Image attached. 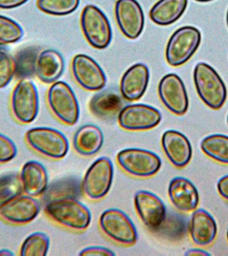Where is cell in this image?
Here are the masks:
<instances>
[{
  "label": "cell",
  "mask_w": 228,
  "mask_h": 256,
  "mask_svg": "<svg viewBox=\"0 0 228 256\" xmlns=\"http://www.w3.org/2000/svg\"></svg>",
  "instance_id": "obj_44"
},
{
  "label": "cell",
  "mask_w": 228,
  "mask_h": 256,
  "mask_svg": "<svg viewBox=\"0 0 228 256\" xmlns=\"http://www.w3.org/2000/svg\"><path fill=\"white\" fill-rule=\"evenodd\" d=\"M25 140L32 150L51 160H61L70 150L68 138L54 128L36 127L26 132Z\"/></svg>",
  "instance_id": "obj_3"
},
{
  "label": "cell",
  "mask_w": 228,
  "mask_h": 256,
  "mask_svg": "<svg viewBox=\"0 0 228 256\" xmlns=\"http://www.w3.org/2000/svg\"><path fill=\"white\" fill-rule=\"evenodd\" d=\"M23 36L24 30L17 22L0 15V46L17 43Z\"/></svg>",
  "instance_id": "obj_32"
},
{
  "label": "cell",
  "mask_w": 228,
  "mask_h": 256,
  "mask_svg": "<svg viewBox=\"0 0 228 256\" xmlns=\"http://www.w3.org/2000/svg\"><path fill=\"white\" fill-rule=\"evenodd\" d=\"M162 146L166 157L175 167L183 168L191 161L192 144L182 132L172 130L164 132Z\"/></svg>",
  "instance_id": "obj_17"
},
{
  "label": "cell",
  "mask_w": 228,
  "mask_h": 256,
  "mask_svg": "<svg viewBox=\"0 0 228 256\" xmlns=\"http://www.w3.org/2000/svg\"><path fill=\"white\" fill-rule=\"evenodd\" d=\"M196 91L200 99L212 110L223 107L227 99V88L218 72L206 63L198 64L194 72Z\"/></svg>",
  "instance_id": "obj_2"
},
{
  "label": "cell",
  "mask_w": 228,
  "mask_h": 256,
  "mask_svg": "<svg viewBox=\"0 0 228 256\" xmlns=\"http://www.w3.org/2000/svg\"><path fill=\"white\" fill-rule=\"evenodd\" d=\"M80 23L84 35L92 47L102 50L109 46L112 39L111 26L107 16L97 6H86Z\"/></svg>",
  "instance_id": "obj_8"
},
{
  "label": "cell",
  "mask_w": 228,
  "mask_h": 256,
  "mask_svg": "<svg viewBox=\"0 0 228 256\" xmlns=\"http://www.w3.org/2000/svg\"><path fill=\"white\" fill-rule=\"evenodd\" d=\"M40 210L37 198L24 194L0 206V218L12 225H26L38 217Z\"/></svg>",
  "instance_id": "obj_13"
},
{
  "label": "cell",
  "mask_w": 228,
  "mask_h": 256,
  "mask_svg": "<svg viewBox=\"0 0 228 256\" xmlns=\"http://www.w3.org/2000/svg\"><path fill=\"white\" fill-rule=\"evenodd\" d=\"M134 205L140 220L152 232L161 225L167 215L164 202L151 192L140 190L136 192Z\"/></svg>",
  "instance_id": "obj_16"
},
{
  "label": "cell",
  "mask_w": 228,
  "mask_h": 256,
  "mask_svg": "<svg viewBox=\"0 0 228 256\" xmlns=\"http://www.w3.org/2000/svg\"><path fill=\"white\" fill-rule=\"evenodd\" d=\"M196 1L199 2H211L212 0H196Z\"/></svg>",
  "instance_id": "obj_40"
},
{
  "label": "cell",
  "mask_w": 228,
  "mask_h": 256,
  "mask_svg": "<svg viewBox=\"0 0 228 256\" xmlns=\"http://www.w3.org/2000/svg\"><path fill=\"white\" fill-rule=\"evenodd\" d=\"M161 120L162 114L159 110L143 104L126 106L118 115L120 127L131 132L153 129Z\"/></svg>",
  "instance_id": "obj_11"
},
{
  "label": "cell",
  "mask_w": 228,
  "mask_h": 256,
  "mask_svg": "<svg viewBox=\"0 0 228 256\" xmlns=\"http://www.w3.org/2000/svg\"><path fill=\"white\" fill-rule=\"evenodd\" d=\"M115 16L118 25L126 38L135 40L141 35L145 18L137 0H118L115 5Z\"/></svg>",
  "instance_id": "obj_15"
},
{
  "label": "cell",
  "mask_w": 228,
  "mask_h": 256,
  "mask_svg": "<svg viewBox=\"0 0 228 256\" xmlns=\"http://www.w3.org/2000/svg\"><path fill=\"white\" fill-rule=\"evenodd\" d=\"M72 71L76 81L88 91H99L105 87L106 76L104 70L91 57L78 54L73 58Z\"/></svg>",
  "instance_id": "obj_14"
},
{
  "label": "cell",
  "mask_w": 228,
  "mask_h": 256,
  "mask_svg": "<svg viewBox=\"0 0 228 256\" xmlns=\"http://www.w3.org/2000/svg\"><path fill=\"white\" fill-rule=\"evenodd\" d=\"M217 189L220 195L228 201V175L220 178L218 182Z\"/></svg>",
  "instance_id": "obj_36"
},
{
  "label": "cell",
  "mask_w": 228,
  "mask_h": 256,
  "mask_svg": "<svg viewBox=\"0 0 228 256\" xmlns=\"http://www.w3.org/2000/svg\"><path fill=\"white\" fill-rule=\"evenodd\" d=\"M187 6L188 0H159L150 10V18L158 25H171L182 17Z\"/></svg>",
  "instance_id": "obj_24"
},
{
  "label": "cell",
  "mask_w": 228,
  "mask_h": 256,
  "mask_svg": "<svg viewBox=\"0 0 228 256\" xmlns=\"http://www.w3.org/2000/svg\"><path fill=\"white\" fill-rule=\"evenodd\" d=\"M102 232L110 239L123 246H133L138 240V232L129 216L119 209L106 210L99 220Z\"/></svg>",
  "instance_id": "obj_9"
},
{
  "label": "cell",
  "mask_w": 228,
  "mask_h": 256,
  "mask_svg": "<svg viewBox=\"0 0 228 256\" xmlns=\"http://www.w3.org/2000/svg\"><path fill=\"white\" fill-rule=\"evenodd\" d=\"M190 234L194 243L200 247L213 244L218 234L215 219L204 209L194 210L190 223Z\"/></svg>",
  "instance_id": "obj_21"
},
{
  "label": "cell",
  "mask_w": 228,
  "mask_h": 256,
  "mask_svg": "<svg viewBox=\"0 0 228 256\" xmlns=\"http://www.w3.org/2000/svg\"><path fill=\"white\" fill-rule=\"evenodd\" d=\"M24 194L19 174L11 173L0 176V206Z\"/></svg>",
  "instance_id": "obj_30"
},
{
  "label": "cell",
  "mask_w": 228,
  "mask_h": 256,
  "mask_svg": "<svg viewBox=\"0 0 228 256\" xmlns=\"http://www.w3.org/2000/svg\"><path fill=\"white\" fill-rule=\"evenodd\" d=\"M82 193V183L76 178H62L48 186L44 194L48 202L65 198H76Z\"/></svg>",
  "instance_id": "obj_26"
},
{
  "label": "cell",
  "mask_w": 228,
  "mask_h": 256,
  "mask_svg": "<svg viewBox=\"0 0 228 256\" xmlns=\"http://www.w3.org/2000/svg\"><path fill=\"white\" fill-rule=\"evenodd\" d=\"M10 108L16 121L29 124L38 117L40 109L39 95L35 84L30 79L20 80L10 98Z\"/></svg>",
  "instance_id": "obj_6"
},
{
  "label": "cell",
  "mask_w": 228,
  "mask_h": 256,
  "mask_svg": "<svg viewBox=\"0 0 228 256\" xmlns=\"http://www.w3.org/2000/svg\"><path fill=\"white\" fill-rule=\"evenodd\" d=\"M50 240L47 234L41 232L30 234L22 242L20 256H44L49 251Z\"/></svg>",
  "instance_id": "obj_29"
},
{
  "label": "cell",
  "mask_w": 228,
  "mask_h": 256,
  "mask_svg": "<svg viewBox=\"0 0 228 256\" xmlns=\"http://www.w3.org/2000/svg\"><path fill=\"white\" fill-rule=\"evenodd\" d=\"M202 152L216 162L228 165V136L213 134L202 140L200 145Z\"/></svg>",
  "instance_id": "obj_27"
},
{
  "label": "cell",
  "mask_w": 228,
  "mask_h": 256,
  "mask_svg": "<svg viewBox=\"0 0 228 256\" xmlns=\"http://www.w3.org/2000/svg\"><path fill=\"white\" fill-rule=\"evenodd\" d=\"M186 256H210L208 252L200 249H192L188 250L186 253Z\"/></svg>",
  "instance_id": "obj_38"
},
{
  "label": "cell",
  "mask_w": 228,
  "mask_h": 256,
  "mask_svg": "<svg viewBox=\"0 0 228 256\" xmlns=\"http://www.w3.org/2000/svg\"><path fill=\"white\" fill-rule=\"evenodd\" d=\"M112 250L102 246H90L82 250L80 256H115Z\"/></svg>",
  "instance_id": "obj_35"
},
{
  "label": "cell",
  "mask_w": 228,
  "mask_h": 256,
  "mask_svg": "<svg viewBox=\"0 0 228 256\" xmlns=\"http://www.w3.org/2000/svg\"><path fill=\"white\" fill-rule=\"evenodd\" d=\"M16 76L14 57L0 46V89L6 87Z\"/></svg>",
  "instance_id": "obj_33"
},
{
  "label": "cell",
  "mask_w": 228,
  "mask_h": 256,
  "mask_svg": "<svg viewBox=\"0 0 228 256\" xmlns=\"http://www.w3.org/2000/svg\"><path fill=\"white\" fill-rule=\"evenodd\" d=\"M158 94L165 107L172 113L183 116L189 108V99L185 85L176 74H167L160 80Z\"/></svg>",
  "instance_id": "obj_12"
},
{
  "label": "cell",
  "mask_w": 228,
  "mask_h": 256,
  "mask_svg": "<svg viewBox=\"0 0 228 256\" xmlns=\"http://www.w3.org/2000/svg\"><path fill=\"white\" fill-rule=\"evenodd\" d=\"M149 80V69L145 64L132 66L124 74L120 82L122 96L128 101H138L145 94Z\"/></svg>",
  "instance_id": "obj_19"
},
{
  "label": "cell",
  "mask_w": 228,
  "mask_h": 256,
  "mask_svg": "<svg viewBox=\"0 0 228 256\" xmlns=\"http://www.w3.org/2000/svg\"><path fill=\"white\" fill-rule=\"evenodd\" d=\"M14 254L12 250L8 249L0 250V256H14Z\"/></svg>",
  "instance_id": "obj_39"
},
{
  "label": "cell",
  "mask_w": 228,
  "mask_h": 256,
  "mask_svg": "<svg viewBox=\"0 0 228 256\" xmlns=\"http://www.w3.org/2000/svg\"><path fill=\"white\" fill-rule=\"evenodd\" d=\"M50 110L58 120L68 126L75 125L80 117V106L71 87L66 82L52 84L48 90Z\"/></svg>",
  "instance_id": "obj_5"
},
{
  "label": "cell",
  "mask_w": 228,
  "mask_h": 256,
  "mask_svg": "<svg viewBox=\"0 0 228 256\" xmlns=\"http://www.w3.org/2000/svg\"><path fill=\"white\" fill-rule=\"evenodd\" d=\"M89 108L96 117L111 120L119 115L124 107L122 98L118 94L106 91L94 96L90 100Z\"/></svg>",
  "instance_id": "obj_25"
},
{
  "label": "cell",
  "mask_w": 228,
  "mask_h": 256,
  "mask_svg": "<svg viewBox=\"0 0 228 256\" xmlns=\"http://www.w3.org/2000/svg\"><path fill=\"white\" fill-rule=\"evenodd\" d=\"M40 50L37 47L28 46L22 48L16 54V76L18 80L30 79L36 76V62Z\"/></svg>",
  "instance_id": "obj_28"
},
{
  "label": "cell",
  "mask_w": 228,
  "mask_h": 256,
  "mask_svg": "<svg viewBox=\"0 0 228 256\" xmlns=\"http://www.w3.org/2000/svg\"><path fill=\"white\" fill-rule=\"evenodd\" d=\"M168 196L174 208L183 213L194 212L199 205L200 195L197 188L186 178L176 177L171 180L168 187Z\"/></svg>",
  "instance_id": "obj_18"
},
{
  "label": "cell",
  "mask_w": 228,
  "mask_h": 256,
  "mask_svg": "<svg viewBox=\"0 0 228 256\" xmlns=\"http://www.w3.org/2000/svg\"><path fill=\"white\" fill-rule=\"evenodd\" d=\"M24 194L34 198L43 196L49 186L47 170L35 160L26 162L19 174Z\"/></svg>",
  "instance_id": "obj_20"
},
{
  "label": "cell",
  "mask_w": 228,
  "mask_h": 256,
  "mask_svg": "<svg viewBox=\"0 0 228 256\" xmlns=\"http://www.w3.org/2000/svg\"><path fill=\"white\" fill-rule=\"evenodd\" d=\"M29 0H0V9L11 10L20 7Z\"/></svg>",
  "instance_id": "obj_37"
},
{
  "label": "cell",
  "mask_w": 228,
  "mask_h": 256,
  "mask_svg": "<svg viewBox=\"0 0 228 256\" xmlns=\"http://www.w3.org/2000/svg\"><path fill=\"white\" fill-rule=\"evenodd\" d=\"M114 166L108 158L96 160L88 168L82 182V190L88 199L97 201L105 197L111 188Z\"/></svg>",
  "instance_id": "obj_10"
},
{
  "label": "cell",
  "mask_w": 228,
  "mask_h": 256,
  "mask_svg": "<svg viewBox=\"0 0 228 256\" xmlns=\"http://www.w3.org/2000/svg\"><path fill=\"white\" fill-rule=\"evenodd\" d=\"M65 62L61 54L55 50L40 52L36 62V76L44 84H51L61 77Z\"/></svg>",
  "instance_id": "obj_22"
},
{
  "label": "cell",
  "mask_w": 228,
  "mask_h": 256,
  "mask_svg": "<svg viewBox=\"0 0 228 256\" xmlns=\"http://www.w3.org/2000/svg\"></svg>",
  "instance_id": "obj_43"
},
{
  "label": "cell",
  "mask_w": 228,
  "mask_h": 256,
  "mask_svg": "<svg viewBox=\"0 0 228 256\" xmlns=\"http://www.w3.org/2000/svg\"><path fill=\"white\" fill-rule=\"evenodd\" d=\"M80 2V0H37L36 6L48 15L64 16L76 11Z\"/></svg>",
  "instance_id": "obj_31"
},
{
  "label": "cell",
  "mask_w": 228,
  "mask_h": 256,
  "mask_svg": "<svg viewBox=\"0 0 228 256\" xmlns=\"http://www.w3.org/2000/svg\"><path fill=\"white\" fill-rule=\"evenodd\" d=\"M227 24L228 26V13H227Z\"/></svg>",
  "instance_id": "obj_41"
},
{
  "label": "cell",
  "mask_w": 228,
  "mask_h": 256,
  "mask_svg": "<svg viewBox=\"0 0 228 256\" xmlns=\"http://www.w3.org/2000/svg\"><path fill=\"white\" fill-rule=\"evenodd\" d=\"M18 149L9 137L0 134V164L8 163L16 157Z\"/></svg>",
  "instance_id": "obj_34"
},
{
  "label": "cell",
  "mask_w": 228,
  "mask_h": 256,
  "mask_svg": "<svg viewBox=\"0 0 228 256\" xmlns=\"http://www.w3.org/2000/svg\"><path fill=\"white\" fill-rule=\"evenodd\" d=\"M227 239H228V231H227Z\"/></svg>",
  "instance_id": "obj_42"
},
{
  "label": "cell",
  "mask_w": 228,
  "mask_h": 256,
  "mask_svg": "<svg viewBox=\"0 0 228 256\" xmlns=\"http://www.w3.org/2000/svg\"><path fill=\"white\" fill-rule=\"evenodd\" d=\"M74 147L78 154L84 156L94 155L104 144V134L97 126L88 124L76 132Z\"/></svg>",
  "instance_id": "obj_23"
},
{
  "label": "cell",
  "mask_w": 228,
  "mask_h": 256,
  "mask_svg": "<svg viewBox=\"0 0 228 256\" xmlns=\"http://www.w3.org/2000/svg\"><path fill=\"white\" fill-rule=\"evenodd\" d=\"M120 168L134 177L148 178L156 175L162 167L161 158L149 150L127 148L118 154Z\"/></svg>",
  "instance_id": "obj_7"
},
{
  "label": "cell",
  "mask_w": 228,
  "mask_h": 256,
  "mask_svg": "<svg viewBox=\"0 0 228 256\" xmlns=\"http://www.w3.org/2000/svg\"><path fill=\"white\" fill-rule=\"evenodd\" d=\"M44 212L52 221L74 231H84L89 227L92 221L91 212L76 198L48 202Z\"/></svg>",
  "instance_id": "obj_1"
},
{
  "label": "cell",
  "mask_w": 228,
  "mask_h": 256,
  "mask_svg": "<svg viewBox=\"0 0 228 256\" xmlns=\"http://www.w3.org/2000/svg\"><path fill=\"white\" fill-rule=\"evenodd\" d=\"M201 41V33L193 26H184L176 30L166 46L168 64L172 67L185 64L197 51Z\"/></svg>",
  "instance_id": "obj_4"
}]
</instances>
